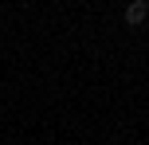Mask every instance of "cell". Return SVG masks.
<instances>
[{
	"label": "cell",
	"instance_id": "obj_1",
	"mask_svg": "<svg viewBox=\"0 0 149 145\" xmlns=\"http://www.w3.org/2000/svg\"><path fill=\"white\" fill-rule=\"evenodd\" d=\"M145 16H149V4H145V0H134V4L126 8V24H141Z\"/></svg>",
	"mask_w": 149,
	"mask_h": 145
}]
</instances>
